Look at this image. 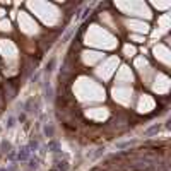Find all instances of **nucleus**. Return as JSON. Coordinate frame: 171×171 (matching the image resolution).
I'll return each instance as SVG.
<instances>
[{
    "mask_svg": "<svg viewBox=\"0 0 171 171\" xmlns=\"http://www.w3.org/2000/svg\"><path fill=\"white\" fill-rule=\"evenodd\" d=\"M48 147L51 149V152H60V147H58V144H57L55 140H51V142L48 144Z\"/></svg>",
    "mask_w": 171,
    "mask_h": 171,
    "instance_id": "f03ea898",
    "label": "nucleus"
},
{
    "mask_svg": "<svg viewBox=\"0 0 171 171\" xmlns=\"http://www.w3.org/2000/svg\"><path fill=\"white\" fill-rule=\"evenodd\" d=\"M14 125H15V118H14V116H10V118L7 120V128H12Z\"/></svg>",
    "mask_w": 171,
    "mask_h": 171,
    "instance_id": "39448f33",
    "label": "nucleus"
},
{
    "mask_svg": "<svg viewBox=\"0 0 171 171\" xmlns=\"http://www.w3.org/2000/svg\"><path fill=\"white\" fill-rule=\"evenodd\" d=\"M53 67H55V58H51V60L48 62V65H46V72H51Z\"/></svg>",
    "mask_w": 171,
    "mask_h": 171,
    "instance_id": "20e7f679",
    "label": "nucleus"
},
{
    "mask_svg": "<svg viewBox=\"0 0 171 171\" xmlns=\"http://www.w3.org/2000/svg\"><path fill=\"white\" fill-rule=\"evenodd\" d=\"M45 134L48 137H53V127H45Z\"/></svg>",
    "mask_w": 171,
    "mask_h": 171,
    "instance_id": "423d86ee",
    "label": "nucleus"
},
{
    "mask_svg": "<svg viewBox=\"0 0 171 171\" xmlns=\"http://www.w3.org/2000/svg\"><path fill=\"white\" fill-rule=\"evenodd\" d=\"M125 53H127L128 57H132V53H134V48H128V46H127V48H125Z\"/></svg>",
    "mask_w": 171,
    "mask_h": 171,
    "instance_id": "0eeeda50",
    "label": "nucleus"
},
{
    "mask_svg": "<svg viewBox=\"0 0 171 171\" xmlns=\"http://www.w3.org/2000/svg\"><path fill=\"white\" fill-rule=\"evenodd\" d=\"M53 171H55V170H53Z\"/></svg>",
    "mask_w": 171,
    "mask_h": 171,
    "instance_id": "6e6552de",
    "label": "nucleus"
},
{
    "mask_svg": "<svg viewBox=\"0 0 171 171\" xmlns=\"http://www.w3.org/2000/svg\"><path fill=\"white\" fill-rule=\"evenodd\" d=\"M29 156H31V151L27 149V147H22L21 151H19V154H17V161H27L29 159Z\"/></svg>",
    "mask_w": 171,
    "mask_h": 171,
    "instance_id": "f257e3e1",
    "label": "nucleus"
},
{
    "mask_svg": "<svg viewBox=\"0 0 171 171\" xmlns=\"http://www.w3.org/2000/svg\"><path fill=\"white\" fill-rule=\"evenodd\" d=\"M58 170H60V171H67V170H69V163H67V161L58 163Z\"/></svg>",
    "mask_w": 171,
    "mask_h": 171,
    "instance_id": "7ed1b4c3",
    "label": "nucleus"
}]
</instances>
